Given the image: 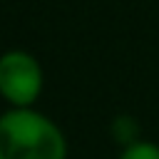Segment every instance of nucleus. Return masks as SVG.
Listing matches in <instances>:
<instances>
[{
    "label": "nucleus",
    "mask_w": 159,
    "mask_h": 159,
    "mask_svg": "<svg viewBox=\"0 0 159 159\" xmlns=\"http://www.w3.org/2000/svg\"><path fill=\"white\" fill-rule=\"evenodd\" d=\"M62 127L37 107H7L0 114V159H67Z\"/></svg>",
    "instance_id": "1"
},
{
    "label": "nucleus",
    "mask_w": 159,
    "mask_h": 159,
    "mask_svg": "<svg viewBox=\"0 0 159 159\" xmlns=\"http://www.w3.org/2000/svg\"><path fill=\"white\" fill-rule=\"evenodd\" d=\"M45 89L40 60L22 47L0 52V99L7 107H35Z\"/></svg>",
    "instance_id": "2"
},
{
    "label": "nucleus",
    "mask_w": 159,
    "mask_h": 159,
    "mask_svg": "<svg viewBox=\"0 0 159 159\" xmlns=\"http://www.w3.org/2000/svg\"><path fill=\"white\" fill-rule=\"evenodd\" d=\"M109 134L117 139L119 147H127L137 139H142V129H139V122L132 117V114H119L112 119L109 124Z\"/></svg>",
    "instance_id": "3"
},
{
    "label": "nucleus",
    "mask_w": 159,
    "mask_h": 159,
    "mask_svg": "<svg viewBox=\"0 0 159 159\" xmlns=\"http://www.w3.org/2000/svg\"><path fill=\"white\" fill-rule=\"evenodd\" d=\"M117 159H159V144L142 137V139L122 147Z\"/></svg>",
    "instance_id": "4"
}]
</instances>
